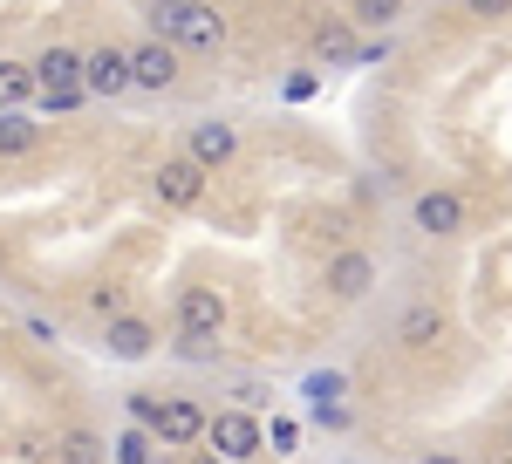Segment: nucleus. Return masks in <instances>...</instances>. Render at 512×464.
Masks as SVG:
<instances>
[{
	"mask_svg": "<svg viewBox=\"0 0 512 464\" xmlns=\"http://www.w3.org/2000/svg\"><path fill=\"white\" fill-rule=\"evenodd\" d=\"M35 103L48 116H69L82 103V96H89V89H82V48H69V41H48V48H41L35 55Z\"/></svg>",
	"mask_w": 512,
	"mask_h": 464,
	"instance_id": "nucleus-3",
	"label": "nucleus"
},
{
	"mask_svg": "<svg viewBox=\"0 0 512 464\" xmlns=\"http://www.w3.org/2000/svg\"><path fill=\"white\" fill-rule=\"evenodd\" d=\"M205 444H212L226 464H253L260 451H267V424H260L246 403H226V410L205 417Z\"/></svg>",
	"mask_w": 512,
	"mask_h": 464,
	"instance_id": "nucleus-4",
	"label": "nucleus"
},
{
	"mask_svg": "<svg viewBox=\"0 0 512 464\" xmlns=\"http://www.w3.org/2000/svg\"><path fill=\"white\" fill-rule=\"evenodd\" d=\"M103 348H110V362H151L158 355V321L123 308L117 321H103Z\"/></svg>",
	"mask_w": 512,
	"mask_h": 464,
	"instance_id": "nucleus-12",
	"label": "nucleus"
},
{
	"mask_svg": "<svg viewBox=\"0 0 512 464\" xmlns=\"http://www.w3.org/2000/svg\"><path fill=\"white\" fill-rule=\"evenodd\" d=\"M506 451H512V424H506Z\"/></svg>",
	"mask_w": 512,
	"mask_h": 464,
	"instance_id": "nucleus-28",
	"label": "nucleus"
},
{
	"mask_svg": "<svg viewBox=\"0 0 512 464\" xmlns=\"http://www.w3.org/2000/svg\"><path fill=\"white\" fill-rule=\"evenodd\" d=\"M342 14H349V21L362 28V35H390L396 21L410 14V0H349Z\"/></svg>",
	"mask_w": 512,
	"mask_h": 464,
	"instance_id": "nucleus-18",
	"label": "nucleus"
},
{
	"mask_svg": "<svg viewBox=\"0 0 512 464\" xmlns=\"http://www.w3.org/2000/svg\"><path fill=\"white\" fill-rule=\"evenodd\" d=\"M185 157H192L198 171H226L239 157V130L226 116H198L192 130H185Z\"/></svg>",
	"mask_w": 512,
	"mask_h": 464,
	"instance_id": "nucleus-11",
	"label": "nucleus"
},
{
	"mask_svg": "<svg viewBox=\"0 0 512 464\" xmlns=\"http://www.w3.org/2000/svg\"><path fill=\"white\" fill-rule=\"evenodd\" d=\"M151 28L178 55H219L226 35H233V21L219 14V0H151Z\"/></svg>",
	"mask_w": 512,
	"mask_h": 464,
	"instance_id": "nucleus-1",
	"label": "nucleus"
},
{
	"mask_svg": "<svg viewBox=\"0 0 512 464\" xmlns=\"http://www.w3.org/2000/svg\"><path fill=\"white\" fill-rule=\"evenodd\" d=\"M465 14H472V21H506L512 0H465Z\"/></svg>",
	"mask_w": 512,
	"mask_h": 464,
	"instance_id": "nucleus-23",
	"label": "nucleus"
},
{
	"mask_svg": "<svg viewBox=\"0 0 512 464\" xmlns=\"http://www.w3.org/2000/svg\"><path fill=\"white\" fill-rule=\"evenodd\" d=\"M226 321H233V301H226L219 287H178L171 328H178V348H185V355H212V342L226 335Z\"/></svg>",
	"mask_w": 512,
	"mask_h": 464,
	"instance_id": "nucleus-2",
	"label": "nucleus"
},
{
	"mask_svg": "<svg viewBox=\"0 0 512 464\" xmlns=\"http://www.w3.org/2000/svg\"><path fill=\"white\" fill-rule=\"evenodd\" d=\"M41 89H35V62H14L0 55V110H28Z\"/></svg>",
	"mask_w": 512,
	"mask_h": 464,
	"instance_id": "nucleus-17",
	"label": "nucleus"
},
{
	"mask_svg": "<svg viewBox=\"0 0 512 464\" xmlns=\"http://www.w3.org/2000/svg\"><path fill=\"white\" fill-rule=\"evenodd\" d=\"M321 287H328V301H342V308H362V301L376 294V260H369L362 246H342V253H328V267H321Z\"/></svg>",
	"mask_w": 512,
	"mask_h": 464,
	"instance_id": "nucleus-7",
	"label": "nucleus"
},
{
	"mask_svg": "<svg viewBox=\"0 0 512 464\" xmlns=\"http://www.w3.org/2000/svg\"><path fill=\"white\" fill-rule=\"evenodd\" d=\"M21 464H55V444L48 437H21Z\"/></svg>",
	"mask_w": 512,
	"mask_h": 464,
	"instance_id": "nucleus-24",
	"label": "nucleus"
},
{
	"mask_svg": "<svg viewBox=\"0 0 512 464\" xmlns=\"http://www.w3.org/2000/svg\"><path fill=\"white\" fill-rule=\"evenodd\" d=\"M48 444H55V464H103V458H110V444H103L96 430H82V424L55 430Z\"/></svg>",
	"mask_w": 512,
	"mask_h": 464,
	"instance_id": "nucleus-16",
	"label": "nucleus"
},
{
	"mask_svg": "<svg viewBox=\"0 0 512 464\" xmlns=\"http://www.w3.org/2000/svg\"><path fill=\"white\" fill-rule=\"evenodd\" d=\"M444 335H451L444 301H410V308L390 321V342L403 348V355H437V348H444Z\"/></svg>",
	"mask_w": 512,
	"mask_h": 464,
	"instance_id": "nucleus-6",
	"label": "nucleus"
},
{
	"mask_svg": "<svg viewBox=\"0 0 512 464\" xmlns=\"http://www.w3.org/2000/svg\"><path fill=\"white\" fill-rule=\"evenodd\" d=\"M308 55H315V62H328V69H342V62H355V55H362V28H355L349 14H328L315 35H308Z\"/></svg>",
	"mask_w": 512,
	"mask_h": 464,
	"instance_id": "nucleus-15",
	"label": "nucleus"
},
{
	"mask_svg": "<svg viewBox=\"0 0 512 464\" xmlns=\"http://www.w3.org/2000/svg\"><path fill=\"white\" fill-rule=\"evenodd\" d=\"M110 458H117V464H158V437H151L144 424H130L117 444H110Z\"/></svg>",
	"mask_w": 512,
	"mask_h": 464,
	"instance_id": "nucleus-20",
	"label": "nucleus"
},
{
	"mask_svg": "<svg viewBox=\"0 0 512 464\" xmlns=\"http://www.w3.org/2000/svg\"><path fill=\"white\" fill-rule=\"evenodd\" d=\"M41 144V123L28 110H0V157H28Z\"/></svg>",
	"mask_w": 512,
	"mask_h": 464,
	"instance_id": "nucleus-19",
	"label": "nucleus"
},
{
	"mask_svg": "<svg viewBox=\"0 0 512 464\" xmlns=\"http://www.w3.org/2000/svg\"><path fill=\"white\" fill-rule=\"evenodd\" d=\"M410 226L424 232V239H458V232H465V198L451 192V185L417 192V205H410Z\"/></svg>",
	"mask_w": 512,
	"mask_h": 464,
	"instance_id": "nucleus-13",
	"label": "nucleus"
},
{
	"mask_svg": "<svg viewBox=\"0 0 512 464\" xmlns=\"http://www.w3.org/2000/svg\"><path fill=\"white\" fill-rule=\"evenodd\" d=\"M178 69H185V55H178L171 41H158V35L130 41V89L164 96V89H178Z\"/></svg>",
	"mask_w": 512,
	"mask_h": 464,
	"instance_id": "nucleus-9",
	"label": "nucleus"
},
{
	"mask_svg": "<svg viewBox=\"0 0 512 464\" xmlns=\"http://www.w3.org/2000/svg\"><path fill=\"white\" fill-rule=\"evenodd\" d=\"M205 403L198 396H158V410L144 417V430L158 437V451H192V444H205Z\"/></svg>",
	"mask_w": 512,
	"mask_h": 464,
	"instance_id": "nucleus-5",
	"label": "nucleus"
},
{
	"mask_svg": "<svg viewBox=\"0 0 512 464\" xmlns=\"http://www.w3.org/2000/svg\"><path fill=\"white\" fill-rule=\"evenodd\" d=\"M294 444H301V424H294V417H274V424H267V451H274V458H294Z\"/></svg>",
	"mask_w": 512,
	"mask_h": 464,
	"instance_id": "nucleus-21",
	"label": "nucleus"
},
{
	"mask_svg": "<svg viewBox=\"0 0 512 464\" xmlns=\"http://www.w3.org/2000/svg\"><path fill=\"white\" fill-rule=\"evenodd\" d=\"M301 396H308V417H315V424L349 430V403H342V396H349V376H342V369H315V376L301 383Z\"/></svg>",
	"mask_w": 512,
	"mask_h": 464,
	"instance_id": "nucleus-14",
	"label": "nucleus"
},
{
	"mask_svg": "<svg viewBox=\"0 0 512 464\" xmlns=\"http://www.w3.org/2000/svg\"><path fill=\"white\" fill-rule=\"evenodd\" d=\"M89 314H96V321H117L123 314V287H89Z\"/></svg>",
	"mask_w": 512,
	"mask_h": 464,
	"instance_id": "nucleus-22",
	"label": "nucleus"
},
{
	"mask_svg": "<svg viewBox=\"0 0 512 464\" xmlns=\"http://www.w3.org/2000/svg\"><path fill=\"white\" fill-rule=\"evenodd\" d=\"M205 185H212V171H198L192 157H164L158 171H151V198H158L164 212H192L198 198H205Z\"/></svg>",
	"mask_w": 512,
	"mask_h": 464,
	"instance_id": "nucleus-8",
	"label": "nucleus"
},
{
	"mask_svg": "<svg viewBox=\"0 0 512 464\" xmlns=\"http://www.w3.org/2000/svg\"><path fill=\"white\" fill-rule=\"evenodd\" d=\"M82 89L89 96H130V48L123 41H103V48H82Z\"/></svg>",
	"mask_w": 512,
	"mask_h": 464,
	"instance_id": "nucleus-10",
	"label": "nucleus"
},
{
	"mask_svg": "<svg viewBox=\"0 0 512 464\" xmlns=\"http://www.w3.org/2000/svg\"><path fill=\"white\" fill-rule=\"evenodd\" d=\"M492 464H512V451H499V458H492Z\"/></svg>",
	"mask_w": 512,
	"mask_h": 464,
	"instance_id": "nucleus-27",
	"label": "nucleus"
},
{
	"mask_svg": "<svg viewBox=\"0 0 512 464\" xmlns=\"http://www.w3.org/2000/svg\"><path fill=\"white\" fill-rule=\"evenodd\" d=\"M178 464H226V458H219L212 444H205V451H198V444H192V451H185V458H178Z\"/></svg>",
	"mask_w": 512,
	"mask_h": 464,
	"instance_id": "nucleus-26",
	"label": "nucleus"
},
{
	"mask_svg": "<svg viewBox=\"0 0 512 464\" xmlns=\"http://www.w3.org/2000/svg\"><path fill=\"white\" fill-rule=\"evenodd\" d=\"M410 464H465V458H458V451H417Z\"/></svg>",
	"mask_w": 512,
	"mask_h": 464,
	"instance_id": "nucleus-25",
	"label": "nucleus"
}]
</instances>
